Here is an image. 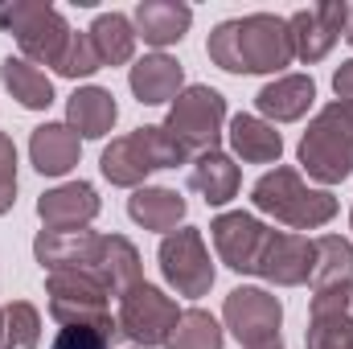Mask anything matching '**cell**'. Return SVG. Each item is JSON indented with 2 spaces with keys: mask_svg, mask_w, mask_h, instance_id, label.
<instances>
[{
  "mask_svg": "<svg viewBox=\"0 0 353 349\" xmlns=\"http://www.w3.org/2000/svg\"><path fill=\"white\" fill-rule=\"evenodd\" d=\"M205 54L226 74H279L296 62L288 17L275 12H247L214 25Z\"/></svg>",
  "mask_w": 353,
  "mask_h": 349,
  "instance_id": "6da1fadb",
  "label": "cell"
},
{
  "mask_svg": "<svg viewBox=\"0 0 353 349\" xmlns=\"http://www.w3.org/2000/svg\"><path fill=\"white\" fill-rule=\"evenodd\" d=\"M251 201H255L259 214L292 226L296 235L316 230V226L337 218V197L329 189H312L292 165H275L271 173L259 177L255 189H251Z\"/></svg>",
  "mask_w": 353,
  "mask_h": 349,
  "instance_id": "7a4b0ae2",
  "label": "cell"
},
{
  "mask_svg": "<svg viewBox=\"0 0 353 349\" xmlns=\"http://www.w3.org/2000/svg\"><path fill=\"white\" fill-rule=\"evenodd\" d=\"M185 161H189V152L165 132V123H148V128H136L128 136H115L103 148L99 169L119 189H140L144 177H152L157 169H176Z\"/></svg>",
  "mask_w": 353,
  "mask_h": 349,
  "instance_id": "3957f363",
  "label": "cell"
},
{
  "mask_svg": "<svg viewBox=\"0 0 353 349\" xmlns=\"http://www.w3.org/2000/svg\"><path fill=\"white\" fill-rule=\"evenodd\" d=\"M300 165L321 185H341L353 173V103H329L300 136Z\"/></svg>",
  "mask_w": 353,
  "mask_h": 349,
  "instance_id": "277c9868",
  "label": "cell"
},
{
  "mask_svg": "<svg viewBox=\"0 0 353 349\" xmlns=\"http://www.w3.org/2000/svg\"><path fill=\"white\" fill-rule=\"evenodd\" d=\"M222 128H226V99H222V90L193 83L169 103L165 132L189 152V161L201 157V152H214L218 140H222Z\"/></svg>",
  "mask_w": 353,
  "mask_h": 349,
  "instance_id": "5b68a950",
  "label": "cell"
},
{
  "mask_svg": "<svg viewBox=\"0 0 353 349\" xmlns=\"http://www.w3.org/2000/svg\"><path fill=\"white\" fill-rule=\"evenodd\" d=\"M0 29L17 37L21 58H29L33 66H58V58L66 54L70 41V25L58 8L37 4V0H12L0 8Z\"/></svg>",
  "mask_w": 353,
  "mask_h": 349,
  "instance_id": "8992f818",
  "label": "cell"
},
{
  "mask_svg": "<svg viewBox=\"0 0 353 349\" xmlns=\"http://www.w3.org/2000/svg\"><path fill=\"white\" fill-rule=\"evenodd\" d=\"M176 321H181L176 300L169 292H161L157 283H148V279L132 283V288L119 296V317H115V325H119V333H123L128 341H136V349L165 346L169 333L176 329Z\"/></svg>",
  "mask_w": 353,
  "mask_h": 349,
  "instance_id": "52a82bcc",
  "label": "cell"
},
{
  "mask_svg": "<svg viewBox=\"0 0 353 349\" xmlns=\"http://www.w3.org/2000/svg\"><path fill=\"white\" fill-rule=\"evenodd\" d=\"M157 259H161V275L169 279V288H173L176 296H189V300L210 296V288L218 279L214 259H210V247H205V239H201L197 226H176L173 235H165Z\"/></svg>",
  "mask_w": 353,
  "mask_h": 349,
  "instance_id": "ba28073f",
  "label": "cell"
},
{
  "mask_svg": "<svg viewBox=\"0 0 353 349\" xmlns=\"http://www.w3.org/2000/svg\"><path fill=\"white\" fill-rule=\"evenodd\" d=\"M222 325L234 333V341L247 349L275 346L279 341V325H283V304L275 292L267 288H234L222 304Z\"/></svg>",
  "mask_w": 353,
  "mask_h": 349,
  "instance_id": "9c48e42d",
  "label": "cell"
},
{
  "mask_svg": "<svg viewBox=\"0 0 353 349\" xmlns=\"http://www.w3.org/2000/svg\"><path fill=\"white\" fill-rule=\"evenodd\" d=\"M271 230L275 226L259 222L247 210H230V214H218L210 222V239H214L218 259L226 263L230 271H239V275H255L259 271L263 251H267V243H271Z\"/></svg>",
  "mask_w": 353,
  "mask_h": 349,
  "instance_id": "30bf717a",
  "label": "cell"
},
{
  "mask_svg": "<svg viewBox=\"0 0 353 349\" xmlns=\"http://www.w3.org/2000/svg\"><path fill=\"white\" fill-rule=\"evenodd\" d=\"M46 296H50V317L58 325H79V321H103L107 312V283L90 271H46Z\"/></svg>",
  "mask_w": 353,
  "mask_h": 349,
  "instance_id": "8fae6325",
  "label": "cell"
},
{
  "mask_svg": "<svg viewBox=\"0 0 353 349\" xmlns=\"http://www.w3.org/2000/svg\"><path fill=\"white\" fill-rule=\"evenodd\" d=\"M33 255L46 271H90L103 279L107 263V235L99 230H41L33 239ZM107 283V279H103ZM111 292V288H107Z\"/></svg>",
  "mask_w": 353,
  "mask_h": 349,
  "instance_id": "7c38bea8",
  "label": "cell"
},
{
  "mask_svg": "<svg viewBox=\"0 0 353 349\" xmlns=\"http://www.w3.org/2000/svg\"><path fill=\"white\" fill-rule=\"evenodd\" d=\"M345 21H350V4H308L300 12L288 17V29H292V50L304 66L329 58V50L337 46V37L345 33Z\"/></svg>",
  "mask_w": 353,
  "mask_h": 349,
  "instance_id": "4fadbf2b",
  "label": "cell"
},
{
  "mask_svg": "<svg viewBox=\"0 0 353 349\" xmlns=\"http://www.w3.org/2000/svg\"><path fill=\"white\" fill-rule=\"evenodd\" d=\"M353 341V283L312 288L304 349H337Z\"/></svg>",
  "mask_w": 353,
  "mask_h": 349,
  "instance_id": "5bb4252c",
  "label": "cell"
},
{
  "mask_svg": "<svg viewBox=\"0 0 353 349\" xmlns=\"http://www.w3.org/2000/svg\"><path fill=\"white\" fill-rule=\"evenodd\" d=\"M41 230H87L99 218V193L90 181H66L37 197Z\"/></svg>",
  "mask_w": 353,
  "mask_h": 349,
  "instance_id": "9a60e30c",
  "label": "cell"
},
{
  "mask_svg": "<svg viewBox=\"0 0 353 349\" xmlns=\"http://www.w3.org/2000/svg\"><path fill=\"white\" fill-rule=\"evenodd\" d=\"M312 263H316L312 239H304L296 230H271V243H267L263 263L255 275H263L279 288H300L312 279Z\"/></svg>",
  "mask_w": 353,
  "mask_h": 349,
  "instance_id": "2e32d148",
  "label": "cell"
},
{
  "mask_svg": "<svg viewBox=\"0 0 353 349\" xmlns=\"http://www.w3.org/2000/svg\"><path fill=\"white\" fill-rule=\"evenodd\" d=\"M312 103H316V83H312V74H279V79H271V83L255 94L259 119H267V123H296V119L308 115Z\"/></svg>",
  "mask_w": 353,
  "mask_h": 349,
  "instance_id": "e0dca14e",
  "label": "cell"
},
{
  "mask_svg": "<svg viewBox=\"0 0 353 349\" xmlns=\"http://www.w3.org/2000/svg\"><path fill=\"white\" fill-rule=\"evenodd\" d=\"M83 157V136L70 123H41L29 136V161L41 177H66Z\"/></svg>",
  "mask_w": 353,
  "mask_h": 349,
  "instance_id": "ac0fdd59",
  "label": "cell"
},
{
  "mask_svg": "<svg viewBox=\"0 0 353 349\" xmlns=\"http://www.w3.org/2000/svg\"><path fill=\"white\" fill-rule=\"evenodd\" d=\"M128 87L144 107H161L173 103L185 90V66L169 54H144L132 70H128Z\"/></svg>",
  "mask_w": 353,
  "mask_h": 349,
  "instance_id": "d6986e66",
  "label": "cell"
},
{
  "mask_svg": "<svg viewBox=\"0 0 353 349\" xmlns=\"http://www.w3.org/2000/svg\"><path fill=\"white\" fill-rule=\"evenodd\" d=\"M132 25H136V37H144L148 46L165 50V46H176L189 33L193 8L185 0H140Z\"/></svg>",
  "mask_w": 353,
  "mask_h": 349,
  "instance_id": "ffe728a7",
  "label": "cell"
},
{
  "mask_svg": "<svg viewBox=\"0 0 353 349\" xmlns=\"http://www.w3.org/2000/svg\"><path fill=\"white\" fill-rule=\"evenodd\" d=\"M185 210H189L185 197L169 185H140L128 197V218L144 230H157V235H173L185 222Z\"/></svg>",
  "mask_w": 353,
  "mask_h": 349,
  "instance_id": "44dd1931",
  "label": "cell"
},
{
  "mask_svg": "<svg viewBox=\"0 0 353 349\" xmlns=\"http://www.w3.org/2000/svg\"><path fill=\"white\" fill-rule=\"evenodd\" d=\"M239 185H243V173H239L234 157H226L222 148L189 161V189L201 193L205 206H226L230 197H239Z\"/></svg>",
  "mask_w": 353,
  "mask_h": 349,
  "instance_id": "7402d4cb",
  "label": "cell"
},
{
  "mask_svg": "<svg viewBox=\"0 0 353 349\" xmlns=\"http://www.w3.org/2000/svg\"><path fill=\"white\" fill-rule=\"evenodd\" d=\"M119 119V103L107 87H79L66 99V123L83 140H103Z\"/></svg>",
  "mask_w": 353,
  "mask_h": 349,
  "instance_id": "603a6c76",
  "label": "cell"
},
{
  "mask_svg": "<svg viewBox=\"0 0 353 349\" xmlns=\"http://www.w3.org/2000/svg\"><path fill=\"white\" fill-rule=\"evenodd\" d=\"M226 136H230L234 157L247 165H275L283 152V136L275 132V123H267L259 115H234Z\"/></svg>",
  "mask_w": 353,
  "mask_h": 349,
  "instance_id": "cb8c5ba5",
  "label": "cell"
},
{
  "mask_svg": "<svg viewBox=\"0 0 353 349\" xmlns=\"http://www.w3.org/2000/svg\"><path fill=\"white\" fill-rule=\"evenodd\" d=\"M0 83L4 90L25 107V111H46L50 103H54V83H50V74L41 70V66H33L29 58H4L0 62Z\"/></svg>",
  "mask_w": 353,
  "mask_h": 349,
  "instance_id": "d4e9b609",
  "label": "cell"
},
{
  "mask_svg": "<svg viewBox=\"0 0 353 349\" xmlns=\"http://www.w3.org/2000/svg\"><path fill=\"white\" fill-rule=\"evenodd\" d=\"M87 33H90V41H94V50H99V58H103V66L132 62V54H136V25H132V17H123V12H99Z\"/></svg>",
  "mask_w": 353,
  "mask_h": 349,
  "instance_id": "484cf974",
  "label": "cell"
},
{
  "mask_svg": "<svg viewBox=\"0 0 353 349\" xmlns=\"http://www.w3.org/2000/svg\"><path fill=\"white\" fill-rule=\"evenodd\" d=\"M316 263H312V288H333V283H353V243L341 235H321L312 239Z\"/></svg>",
  "mask_w": 353,
  "mask_h": 349,
  "instance_id": "4316f807",
  "label": "cell"
},
{
  "mask_svg": "<svg viewBox=\"0 0 353 349\" xmlns=\"http://www.w3.org/2000/svg\"><path fill=\"white\" fill-rule=\"evenodd\" d=\"M222 346H226V329L205 308H185L176 329L165 341V349H222Z\"/></svg>",
  "mask_w": 353,
  "mask_h": 349,
  "instance_id": "83f0119b",
  "label": "cell"
},
{
  "mask_svg": "<svg viewBox=\"0 0 353 349\" xmlns=\"http://www.w3.org/2000/svg\"><path fill=\"white\" fill-rule=\"evenodd\" d=\"M41 341V312L29 300L0 304V349H37Z\"/></svg>",
  "mask_w": 353,
  "mask_h": 349,
  "instance_id": "f1b7e54d",
  "label": "cell"
},
{
  "mask_svg": "<svg viewBox=\"0 0 353 349\" xmlns=\"http://www.w3.org/2000/svg\"><path fill=\"white\" fill-rule=\"evenodd\" d=\"M119 337V325L111 317L103 321H79V325H62L50 349H111Z\"/></svg>",
  "mask_w": 353,
  "mask_h": 349,
  "instance_id": "f546056e",
  "label": "cell"
},
{
  "mask_svg": "<svg viewBox=\"0 0 353 349\" xmlns=\"http://www.w3.org/2000/svg\"><path fill=\"white\" fill-rule=\"evenodd\" d=\"M62 79H90L94 70H103V58H99V50H94V41H90V33H70V41H66V54L58 58V66H54Z\"/></svg>",
  "mask_w": 353,
  "mask_h": 349,
  "instance_id": "4dcf8cb0",
  "label": "cell"
},
{
  "mask_svg": "<svg viewBox=\"0 0 353 349\" xmlns=\"http://www.w3.org/2000/svg\"><path fill=\"white\" fill-rule=\"evenodd\" d=\"M17 201V144L8 132H0V218Z\"/></svg>",
  "mask_w": 353,
  "mask_h": 349,
  "instance_id": "1f68e13d",
  "label": "cell"
},
{
  "mask_svg": "<svg viewBox=\"0 0 353 349\" xmlns=\"http://www.w3.org/2000/svg\"><path fill=\"white\" fill-rule=\"evenodd\" d=\"M333 90H337L341 103H353V58L337 66V74H333Z\"/></svg>",
  "mask_w": 353,
  "mask_h": 349,
  "instance_id": "d6a6232c",
  "label": "cell"
},
{
  "mask_svg": "<svg viewBox=\"0 0 353 349\" xmlns=\"http://www.w3.org/2000/svg\"><path fill=\"white\" fill-rule=\"evenodd\" d=\"M345 41L353 46V8H350V21H345Z\"/></svg>",
  "mask_w": 353,
  "mask_h": 349,
  "instance_id": "836d02e7",
  "label": "cell"
},
{
  "mask_svg": "<svg viewBox=\"0 0 353 349\" xmlns=\"http://www.w3.org/2000/svg\"><path fill=\"white\" fill-rule=\"evenodd\" d=\"M259 349H283V346H279V341H275V346H259Z\"/></svg>",
  "mask_w": 353,
  "mask_h": 349,
  "instance_id": "e575fe53",
  "label": "cell"
},
{
  "mask_svg": "<svg viewBox=\"0 0 353 349\" xmlns=\"http://www.w3.org/2000/svg\"><path fill=\"white\" fill-rule=\"evenodd\" d=\"M337 349H353V341H345V346H337Z\"/></svg>",
  "mask_w": 353,
  "mask_h": 349,
  "instance_id": "d590c367",
  "label": "cell"
},
{
  "mask_svg": "<svg viewBox=\"0 0 353 349\" xmlns=\"http://www.w3.org/2000/svg\"><path fill=\"white\" fill-rule=\"evenodd\" d=\"M350 226H353V210H350Z\"/></svg>",
  "mask_w": 353,
  "mask_h": 349,
  "instance_id": "8d00e7d4",
  "label": "cell"
}]
</instances>
